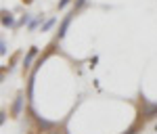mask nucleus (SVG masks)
<instances>
[{"mask_svg":"<svg viewBox=\"0 0 157 134\" xmlns=\"http://www.w3.org/2000/svg\"><path fill=\"white\" fill-rule=\"evenodd\" d=\"M73 15H75V11H73L71 15H67V17H65V19L61 21V25H59V32H57V36H59V40H61L63 36H65V34H67V27H69V23H71Z\"/></svg>","mask_w":157,"mask_h":134,"instance_id":"obj_1","label":"nucleus"},{"mask_svg":"<svg viewBox=\"0 0 157 134\" xmlns=\"http://www.w3.org/2000/svg\"><path fill=\"white\" fill-rule=\"evenodd\" d=\"M21 107H23V97L19 94V97L15 98V105H13V115H15V117H19V113H21Z\"/></svg>","mask_w":157,"mask_h":134,"instance_id":"obj_2","label":"nucleus"},{"mask_svg":"<svg viewBox=\"0 0 157 134\" xmlns=\"http://www.w3.org/2000/svg\"><path fill=\"white\" fill-rule=\"evenodd\" d=\"M2 25H4V27H13V25H15V19H13V15L11 13H2Z\"/></svg>","mask_w":157,"mask_h":134,"instance_id":"obj_3","label":"nucleus"},{"mask_svg":"<svg viewBox=\"0 0 157 134\" xmlns=\"http://www.w3.org/2000/svg\"><path fill=\"white\" fill-rule=\"evenodd\" d=\"M36 52H38L36 46H32V48H29V52H27V57H25V61H23V67H25V69L29 67V63H32V59H34V57H36Z\"/></svg>","mask_w":157,"mask_h":134,"instance_id":"obj_4","label":"nucleus"},{"mask_svg":"<svg viewBox=\"0 0 157 134\" xmlns=\"http://www.w3.org/2000/svg\"><path fill=\"white\" fill-rule=\"evenodd\" d=\"M34 117H36V122H38V126H40V128H44V130H50V128H52V124L46 122L44 117H40V115H36V113H34Z\"/></svg>","mask_w":157,"mask_h":134,"instance_id":"obj_5","label":"nucleus"},{"mask_svg":"<svg viewBox=\"0 0 157 134\" xmlns=\"http://www.w3.org/2000/svg\"><path fill=\"white\" fill-rule=\"evenodd\" d=\"M155 115H157V103H155V105H151V107L147 109L145 117H147V120H151V117H155Z\"/></svg>","mask_w":157,"mask_h":134,"instance_id":"obj_6","label":"nucleus"},{"mask_svg":"<svg viewBox=\"0 0 157 134\" xmlns=\"http://www.w3.org/2000/svg\"><path fill=\"white\" fill-rule=\"evenodd\" d=\"M55 23H57V17H52V19H48L46 23L42 25V32H48V29H50V27H52Z\"/></svg>","mask_w":157,"mask_h":134,"instance_id":"obj_7","label":"nucleus"},{"mask_svg":"<svg viewBox=\"0 0 157 134\" xmlns=\"http://www.w3.org/2000/svg\"><path fill=\"white\" fill-rule=\"evenodd\" d=\"M38 23H40V17H38V19H34V21H29V29H36Z\"/></svg>","mask_w":157,"mask_h":134,"instance_id":"obj_8","label":"nucleus"},{"mask_svg":"<svg viewBox=\"0 0 157 134\" xmlns=\"http://www.w3.org/2000/svg\"><path fill=\"white\" fill-rule=\"evenodd\" d=\"M0 55H6V42L4 40L0 42Z\"/></svg>","mask_w":157,"mask_h":134,"instance_id":"obj_9","label":"nucleus"},{"mask_svg":"<svg viewBox=\"0 0 157 134\" xmlns=\"http://www.w3.org/2000/svg\"><path fill=\"white\" fill-rule=\"evenodd\" d=\"M69 2H71V0H59V9H65Z\"/></svg>","mask_w":157,"mask_h":134,"instance_id":"obj_10","label":"nucleus"},{"mask_svg":"<svg viewBox=\"0 0 157 134\" xmlns=\"http://www.w3.org/2000/svg\"><path fill=\"white\" fill-rule=\"evenodd\" d=\"M29 21H32V19H29V15H25L23 19H21V23H23V25H25V23H29Z\"/></svg>","mask_w":157,"mask_h":134,"instance_id":"obj_11","label":"nucleus"},{"mask_svg":"<svg viewBox=\"0 0 157 134\" xmlns=\"http://www.w3.org/2000/svg\"><path fill=\"white\" fill-rule=\"evenodd\" d=\"M84 2H86V0H78V2H75V9H80V6H84Z\"/></svg>","mask_w":157,"mask_h":134,"instance_id":"obj_12","label":"nucleus"},{"mask_svg":"<svg viewBox=\"0 0 157 134\" xmlns=\"http://www.w3.org/2000/svg\"><path fill=\"white\" fill-rule=\"evenodd\" d=\"M124 134H136V128H130L128 132H124Z\"/></svg>","mask_w":157,"mask_h":134,"instance_id":"obj_13","label":"nucleus"},{"mask_svg":"<svg viewBox=\"0 0 157 134\" xmlns=\"http://www.w3.org/2000/svg\"><path fill=\"white\" fill-rule=\"evenodd\" d=\"M23 2H25V4H29V2H32V0H23Z\"/></svg>","mask_w":157,"mask_h":134,"instance_id":"obj_14","label":"nucleus"},{"mask_svg":"<svg viewBox=\"0 0 157 134\" xmlns=\"http://www.w3.org/2000/svg\"><path fill=\"white\" fill-rule=\"evenodd\" d=\"M50 134H63V132H50Z\"/></svg>","mask_w":157,"mask_h":134,"instance_id":"obj_15","label":"nucleus"},{"mask_svg":"<svg viewBox=\"0 0 157 134\" xmlns=\"http://www.w3.org/2000/svg\"><path fill=\"white\" fill-rule=\"evenodd\" d=\"M155 130H157V126H155Z\"/></svg>","mask_w":157,"mask_h":134,"instance_id":"obj_16","label":"nucleus"}]
</instances>
